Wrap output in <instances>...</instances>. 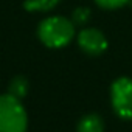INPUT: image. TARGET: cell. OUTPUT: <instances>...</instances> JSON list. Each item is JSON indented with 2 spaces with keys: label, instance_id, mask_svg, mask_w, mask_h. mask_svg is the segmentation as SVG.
Instances as JSON below:
<instances>
[{
  "label": "cell",
  "instance_id": "6da1fadb",
  "mask_svg": "<svg viewBox=\"0 0 132 132\" xmlns=\"http://www.w3.org/2000/svg\"><path fill=\"white\" fill-rule=\"evenodd\" d=\"M40 42L50 48H61L70 44L75 36V25L62 16H53L40 22L37 28Z\"/></svg>",
  "mask_w": 132,
  "mask_h": 132
},
{
  "label": "cell",
  "instance_id": "7a4b0ae2",
  "mask_svg": "<svg viewBox=\"0 0 132 132\" xmlns=\"http://www.w3.org/2000/svg\"><path fill=\"white\" fill-rule=\"evenodd\" d=\"M27 112L20 100L13 95H0V132H27Z\"/></svg>",
  "mask_w": 132,
  "mask_h": 132
},
{
  "label": "cell",
  "instance_id": "3957f363",
  "mask_svg": "<svg viewBox=\"0 0 132 132\" xmlns=\"http://www.w3.org/2000/svg\"><path fill=\"white\" fill-rule=\"evenodd\" d=\"M110 100L115 113L123 120H132V79L118 78L110 89Z\"/></svg>",
  "mask_w": 132,
  "mask_h": 132
},
{
  "label": "cell",
  "instance_id": "277c9868",
  "mask_svg": "<svg viewBox=\"0 0 132 132\" xmlns=\"http://www.w3.org/2000/svg\"><path fill=\"white\" fill-rule=\"evenodd\" d=\"M78 45L81 47V50L84 53H87L90 56H98L103 51H106L107 40H106V36L100 30L87 28L78 34Z\"/></svg>",
  "mask_w": 132,
  "mask_h": 132
},
{
  "label": "cell",
  "instance_id": "5b68a950",
  "mask_svg": "<svg viewBox=\"0 0 132 132\" xmlns=\"http://www.w3.org/2000/svg\"><path fill=\"white\" fill-rule=\"evenodd\" d=\"M76 130L78 132H104V121L96 113H87L79 120Z\"/></svg>",
  "mask_w": 132,
  "mask_h": 132
},
{
  "label": "cell",
  "instance_id": "8992f818",
  "mask_svg": "<svg viewBox=\"0 0 132 132\" xmlns=\"http://www.w3.org/2000/svg\"><path fill=\"white\" fill-rule=\"evenodd\" d=\"M28 93V81L23 76H16L10 84V95H13L17 100L25 98Z\"/></svg>",
  "mask_w": 132,
  "mask_h": 132
},
{
  "label": "cell",
  "instance_id": "52a82bcc",
  "mask_svg": "<svg viewBox=\"0 0 132 132\" xmlns=\"http://www.w3.org/2000/svg\"><path fill=\"white\" fill-rule=\"evenodd\" d=\"M57 3H61V0H27L25 10L27 11H50Z\"/></svg>",
  "mask_w": 132,
  "mask_h": 132
},
{
  "label": "cell",
  "instance_id": "ba28073f",
  "mask_svg": "<svg viewBox=\"0 0 132 132\" xmlns=\"http://www.w3.org/2000/svg\"><path fill=\"white\" fill-rule=\"evenodd\" d=\"M89 19H90V10H89V8L79 6V8H76V10L73 11V23L84 25Z\"/></svg>",
  "mask_w": 132,
  "mask_h": 132
},
{
  "label": "cell",
  "instance_id": "9c48e42d",
  "mask_svg": "<svg viewBox=\"0 0 132 132\" xmlns=\"http://www.w3.org/2000/svg\"><path fill=\"white\" fill-rule=\"evenodd\" d=\"M95 2L101 6V8H106V10H115V8H121L124 6L129 0H95Z\"/></svg>",
  "mask_w": 132,
  "mask_h": 132
}]
</instances>
